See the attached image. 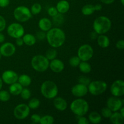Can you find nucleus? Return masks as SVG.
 Here are the masks:
<instances>
[{
  "label": "nucleus",
  "mask_w": 124,
  "mask_h": 124,
  "mask_svg": "<svg viewBox=\"0 0 124 124\" xmlns=\"http://www.w3.org/2000/svg\"><path fill=\"white\" fill-rule=\"evenodd\" d=\"M46 38L48 44L53 48H58L62 46L65 41V34L62 30L58 27L50 29L46 33Z\"/></svg>",
  "instance_id": "nucleus-1"
},
{
  "label": "nucleus",
  "mask_w": 124,
  "mask_h": 124,
  "mask_svg": "<svg viewBox=\"0 0 124 124\" xmlns=\"http://www.w3.org/2000/svg\"><path fill=\"white\" fill-rule=\"evenodd\" d=\"M111 27V21L108 17L101 16L98 17L93 24V30L98 35H103L107 33Z\"/></svg>",
  "instance_id": "nucleus-2"
},
{
  "label": "nucleus",
  "mask_w": 124,
  "mask_h": 124,
  "mask_svg": "<svg viewBox=\"0 0 124 124\" xmlns=\"http://www.w3.org/2000/svg\"><path fill=\"white\" fill-rule=\"evenodd\" d=\"M41 93L42 96L47 99H54L58 95V88L54 82L46 81L41 85Z\"/></svg>",
  "instance_id": "nucleus-3"
},
{
  "label": "nucleus",
  "mask_w": 124,
  "mask_h": 124,
  "mask_svg": "<svg viewBox=\"0 0 124 124\" xmlns=\"http://www.w3.org/2000/svg\"><path fill=\"white\" fill-rule=\"evenodd\" d=\"M70 110L78 116L85 115L89 110V105L83 99H77L73 101L70 105Z\"/></svg>",
  "instance_id": "nucleus-4"
},
{
  "label": "nucleus",
  "mask_w": 124,
  "mask_h": 124,
  "mask_svg": "<svg viewBox=\"0 0 124 124\" xmlns=\"http://www.w3.org/2000/svg\"><path fill=\"white\" fill-rule=\"evenodd\" d=\"M31 65L35 71L38 72H44L49 67V61L45 56L38 54L32 58Z\"/></svg>",
  "instance_id": "nucleus-5"
},
{
  "label": "nucleus",
  "mask_w": 124,
  "mask_h": 124,
  "mask_svg": "<svg viewBox=\"0 0 124 124\" xmlns=\"http://www.w3.org/2000/svg\"><path fill=\"white\" fill-rule=\"evenodd\" d=\"M88 92L93 96H99L102 94L107 88V84L103 81H94L88 85Z\"/></svg>",
  "instance_id": "nucleus-6"
},
{
  "label": "nucleus",
  "mask_w": 124,
  "mask_h": 124,
  "mask_svg": "<svg viewBox=\"0 0 124 124\" xmlns=\"http://www.w3.org/2000/svg\"><path fill=\"white\" fill-rule=\"evenodd\" d=\"M13 16L18 21L23 23L29 21L31 18L32 14L29 8L25 6H21L15 9Z\"/></svg>",
  "instance_id": "nucleus-7"
},
{
  "label": "nucleus",
  "mask_w": 124,
  "mask_h": 124,
  "mask_svg": "<svg viewBox=\"0 0 124 124\" xmlns=\"http://www.w3.org/2000/svg\"><path fill=\"white\" fill-rule=\"evenodd\" d=\"M94 54L93 48L89 44H84L78 50V56L81 61H88L92 59Z\"/></svg>",
  "instance_id": "nucleus-8"
},
{
  "label": "nucleus",
  "mask_w": 124,
  "mask_h": 124,
  "mask_svg": "<svg viewBox=\"0 0 124 124\" xmlns=\"http://www.w3.org/2000/svg\"><path fill=\"white\" fill-rule=\"evenodd\" d=\"M7 31L10 37L15 39L23 37L24 35V27L19 23H12L10 24L7 27Z\"/></svg>",
  "instance_id": "nucleus-9"
},
{
  "label": "nucleus",
  "mask_w": 124,
  "mask_h": 124,
  "mask_svg": "<svg viewBox=\"0 0 124 124\" xmlns=\"http://www.w3.org/2000/svg\"><path fill=\"white\" fill-rule=\"evenodd\" d=\"M13 114L18 119H24L30 114V108L26 104H20L15 108Z\"/></svg>",
  "instance_id": "nucleus-10"
},
{
  "label": "nucleus",
  "mask_w": 124,
  "mask_h": 124,
  "mask_svg": "<svg viewBox=\"0 0 124 124\" xmlns=\"http://www.w3.org/2000/svg\"><path fill=\"white\" fill-rule=\"evenodd\" d=\"M110 92L112 95L116 97H121L124 94V82L122 80L115 81L111 84Z\"/></svg>",
  "instance_id": "nucleus-11"
},
{
  "label": "nucleus",
  "mask_w": 124,
  "mask_h": 124,
  "mask_svg": "<svg viewBox=\"0 0 124 124\" xmlns=\"http://www.w3.org/2000/svg\"><path fill=\"white\" fill-rule=\"evenodd\" d=\"M124 101L120 99L119 97L113 96L108 98L107 101V106L113 112L117 111L123 106Z\"/></svg>",
  "instance_id": "nucleus-12"
},
{
  "label": "nucleus",
  "mask_w": 124,
  "mask_h": 124,
  "mask_svg": "<svg viewBox=\"0 0 124 124\" xmlns=\"http://www.w3.org/2000/svg\"><path fill=\"white\" fill-rule=\"evenodd\" d=\"M1 79L2 82L6 83V84L10 85L18 81V75L15 71L13 70H6L2 74Z\"/></svg>",
  "instance_id": "nucleus-13"
},
{
  "label": "nucleus",
  "mask_w": 124,
  "mask_h": 124,
  "mask_svg": "<svg viewBox=\"0 0 124 124\" xmlns=\"http://www.w3.org/2000/svg\"><path fill=\"white\" fill-rule=\"evenodd\" d=\"M16 52V47L11 42L4 43L0 47V53L4 57L12 56Z\"/></svg>",
  "instance_id": "nucleus-14"
},
{
  "label": "nucleus",
  "mask_w": 124,
  "mask_h": 124,
  "mask_svg": "<svg viewBox=\"0 0 124 124\" xmlns=\"http://www.w3.org/2000/svg\"><path fill=\"white\" fill-rule=\"evenodd\" d=\"M88 93V87L82 84H78L73 87L71 93L73 95L78 98L85 96Z\"/></svg>",
  "instance_id": "nucleus-15"
},
{
  "label": "nucleus",
  "mask_w": 124,
  "mask_h": 124,
  "mask_svg": "<svg viewBox=\"0 0 124 124\" xmlns=\"http://www.w3.org/2000/svg\"><path fill=\"white\" fill-rule=\"evenodd\" d=\"M49 67L54 73H61L64 69V64L61 60L58 59H54L49 62Z\"/></svg>",
  "instance_id": "nucleus-16"
},
{
  "label": "nucleus",
  "mask_w": 124,
  "mask_h": 124,
  "mask_svg": "<svg viewBox=\"0 0 124 124\" xmlns=\"http://www.w3.org/2000/svg\"><path fill=\"white\" fill-rule=\"evenodd\" d=\"M53 105L55 108L61 111H65L67 108V102L64 98L61 97H58V98L55 97L54 98Z\"/></svg>",
  "instance_id": "nucleus-17"
},
{
  "label": "nucleus",
  "mask_w": 124,
  "mask_h": 124,
  "mask_svg": "<svg viewBox=\"0 0 124 124\" xmlns=\"http://www.w3.org/2000/svg\"><path fill=\"white\" fill-rule=\"evenodd\" d=\"M56 8L58 13L64 14L67 13L70 9V4L66 0H61L57 3Z\"/></svg>",
  "instance_id": "nucleus-18"
},
{
  "label": "nucleus",
  "mask_w": 124,
  "mask_h": 124,
  "mask_svg": "<svg viewBox=\"0 0 124 124\" xmlns=\"http://www.w3.org/2000/svg\"><path fill=\"white\" fill-rule=\"evenodd\" d=\"M38 25L40 30L46 32L52 29V21L48 18H43L39 21Z\"/></svg>",
  "instance_id": "nucleus-19"
},
{
  "label": "nucleus",
  "mask_w": 124,
  "mask_h": 124,
  "mask_svg": "<svg viewBox=\"0 0 124 124\" xmlns=\"http://www.w3.org/2000/svg\"><path fill=\"white\" fill-rule=\"evenodd\" d=\"M97 42L99 47L102 48H107L110 46V39L108 37L104 34L99 35L97 38Z\"/></svg>",
  "instance_id": "nucleus-20"
},
{
  "label": "nucleus",
  "mask_w": 124,
  "mask_h": 124,
  "mask_svg": "<svg viewBox=\"0 0 124 124\" xmlns=\"http://www.w3.org/2000/svg\"><path fill=\"white\" fill-rule=\"evenodd\" d=\"M23 87L19 83V82H15V83L10 84L9 87V92L10 94L14 96L19 95L23 90Z\"/></svg>",
  "instance_id": "nucleus-21"
},
{
  "label": "nucleus",
  "mask_w": 124,
  "mask_h": 124,
  "mask_svg": "<svg viewBox=\"0 0 124 124\" xmlns=\"http://www.w3.org/2000/svg\"><path fill=\"white\" fill-rule=\"evenodd\" d=\"M18 81L23 87H27L31 84V79L29 75L23 74L18 76Z\"/></svg>",
  "instance_id": "nucleus-22"
},
{
  "label": "nucleus",
  "mask_w": 124,
  "mask_h": 124,
  "mask_svg": "<svg viewBox=\"0 0 124 124\" xmlns=\"http://www.w3.org/2000/svg\"><path fill=\"white\" fill-rule=\"evenodd\" d=\"M110 121L113 124H122L124 122V117L119 112L115 111L112 113L110 117Z\"/></svg>",
  "instance_id": "nucleus-23"
},
{
  "label": "nucleus",
  "mask_w": 124,
  "mask_h": 124,
  "mask_svg": "<svg viewBox=\"0 0 124 124\" xmlns=\"http://www.w3.org/2000/svg\"><path fill=\"white\" fill-rule=\"evenodd\" d=\"M23 40L24 44L28 46H32L36 43V38L31 34H26L23 36Z\"/></svg>",
  "instance_id": "nucleus-24"
},
{
  "label": "nucleus",
  "mask_w": 124,
  "mask_h": 124,
  "mask_svg": "<svg viewBox=\"0 0 124 124\" xmlns=\"http://www.w3.org/2000/svg\"><path fill=\"white\" fill-rule=\"evenodd\" d=\"M88 121L94 124H99L102 121V116L99 113L93 111L88 115Z\"/></svg>",
  "instance_id": "nucleus-25"
},
{
  "label": "nucleus",
  "mask_w": 124,
  "mask_h": 124,
  "mask_svg": "<svg viewBox=\"0 0 124 124\" xmlns=\"http://www.w3.org/2000/svg\"><path fill=\"white\" fill-rule=\"evenodd\" d=\"M79 69L81 72L83 73H89L92 70V67L89 63L87 61H82L79 63L78 65Z\"/></svg>",
  "instance_id": "nucleus-26"
},
{
  "label": "nucleus",
  "mask_w": 124,
  "mask_h": 124,
  "mask_svg": "<svg viewBox=\"0 0 124 124\" xmlns=\"http://www.w3.org/2000/svg\"><path fill=\"white\" fill-rule=\"evenodd\" d=\"M82 13L85 16H89L93 14L94 12L95 11L94 9V5L92 4H86L82 7Z\"/></svg>",
  "instance_id": "nucleus-27"
},
{
  "label": "nucleus",
  "mask_w": 124,
  "mask_h": 124,
  "mask_svg": "<svg viewBox=\"0 0 124 124\" xmlns=\"http://www.w3.org/2000/svg\"><path fill=\"white\" fill-rule=\"evenodd\" d=\"M57 54H58V53H57V51L55 49L50 48V49L48 50L47 51L45 56L47 58V59L48 61H52L56 58Z\"/></svg>",
  "instance_id": "nucleus-28"
},
{
  "label": "nucleus",
  "mask_w": 124,
  "mask_h": 124,
  "mask_svg": "<svg viewBox=\"0 0 124 124\" xmlns=\"http://www.w3.org/2000/svg\"><path fill=\"white\" fill-rule=\"evenodd\" d=\"M54 118L50 115H46V116L41 117L39 123L41 124H52L54 123Z\"/></svg>",
  "instance_id": "nucleus-29"
},
{
  "label": "nucleus",
  "mask_w": 124,
  "mask_h": 124,
  "mask_svg": "<svg viewBox=\"0 0 124 124\" xmlns=\"http://www.w3.org/2000/svg\"><path fill=\"white\" fill-rule=\"evenodd\" d=\"M28 106L30 108V109H35L38 108L40 105V101L37 98H32L30 100L28 104Z\"/></svg>",
  "instance_id": "nucleus-30"
},
{
  "label": "nucleus",
  "mask_w": 124,
  "mask_h": 124,
  "mask_svg": "<svg viewBox=\"0 0 124 124\" xmlns=\"http://www.w3.org/2000/svg\"><path fill=\"white\" fill-rule=\"evenodd\" d=\"M42 10V6L39 3H35L31 6L30 12L32 15H38Z\"/></svg>",
  "instance_id": "nucleus-31"
},
{
  "label": "nucleus",
  "mask_w": 124,
  "mask_h": 124,
  "mask_svg": "<svg viewBox=\"0 0 124 124\" xmlns=\"http://www.w3.org/2000/svg\"><path fill=\"white\" fill-rule=\"evenodd\" d=\"M53 23L55 25H60L64 23V16H63L62 14L61 13H58L56 15H55L53 17Z\"/></svg>",
  "instance_id": "nucleus-32"
},
{
  "label": "nucleus",
  "mask_w": 124,
  "mask_h": 124,
  "mask_svg": "<svg viewBox=\"0 0 124 124\" xmlns=\"http://www.w3.org/2000/svg\"><path fill=\"white\" fill-rule=\"evenodd\" d=\"M10 98V93L6 90H0V101L7 102Z\"/></svg>",
  "instance_id": "nucleus-33"
},
{
  "label": "nucleus",
  "mask_w": 124,
  "mask_h": 124,
  "mask_svg": "<svg viewBox=\"0 0 124 124\" xmlns=\"http://www.w3.org/2000/svg\"><path fill=\"white\" fill-rule=\"evenodd\" d=\"M19 95L21 96L22 99H23L24 100H28L31 97V92H30V90L27 88H23Z\"/></svg>",
  "instance_id": "nucleus-34"
},
{
  "label": "nucleus",
  "mask_w": 124,
  "mask_h": 124,
  "mask_svg": "<svg viewBox=\"0 0 124 124\" xmlns=\"http://www.w3.org/2000/svg\"><path fill=\"white\" fill-rule=\"evenodd\" d=\"M81 61V59L78 56H74L69 59V64L73 67H77Z\"/></svg>",
  "instance_id": "nucleus-35"
},
{
  "label": "nucleus",
  "mask_w": 124,
  "mask_h": 124,
  "mask_svg": "<svg viewBox=\"0 0 124 124\" xmlns=\"http://www.w3.org/2000/svg\"><path fill=\"white\" fill-rule=\"evenodd\" d=\"M113 111L110 110V108L107 107H104L101 110V114L103 117L105 118H110L111 115H112Z\"/></svg>",
  "instance_id": "nucleus-36"
},
{
  "label": "nucleus",
  "mask_w": 124,
  "mask_h": 124,
  "mask_svg": "<svg viewBox=\"0 0 124 124\" xmlns=\"http://www.w3.org/2000/svg\"><path fill=\"white\" fill-rule=\"evenodd\" d=\"M79 83L80 84H82L85 85L87 86L88 84H90V79L86 77V76H80L79 78Z\"/></svg>",
  "instance_id": "nucleus-37"
},
{
  "label": "nucleus",
  "mask_w": 124,
  "mask_h": 124,
  "mask_svg": "<svg viewBox=\"0 0 124 124\" xmlns=\"http://www.w3.org/2000/svg\"><path fill=\"white\" fill-rule=\"evenodd\" d=\"M47 12H48V14L52 17L54 16L58 13V10L55 7H50V8H48Z\"/></svg>",
  "instance_id": "nucleus-38"
},
{
  "label": "nucleus",
  "mask_w": 124,
  "mask_h": 124,
  "mask_svg": "<svg viewBox=\"0 0 124 124\" xmlns=\"http://www.w3.org/2000/svg\"><path fill=\"white\" fill-rule=\"evenodd\" d=\"M6 27V21L2 16L0 15V32L3 31Z\"/></svg>",
  "instance_id": "nucleus-39"
},
{
  "label": "nucleus",
  "mask_w": 124,
  "mask_h": 124,
  "mask_svg": "<svg viewBox=\"0 0 124 124\" xmlns=\"http://www.w3.org/2000/svg\"><path fill=\"white\" fill-rule=\"evenodd\" d=\"M30 119H31V121L33 123H39L40 119H41V116L39 115H37V114H33V115H31Z\"/></svg>",
  "instance_id": "nucleus-40"
},
{
  "label": "nucleus",
  "mask_w": 124,
  "mask_h": 124,
  "mask_svg": "<svg viewBox=\"0 0 124 124\" xmlns=\"http://www.w3.org/2000/svg\"><path fill=\"white\" fill-rule=\"evenodd\" d=\"M36 38H37L39 40H44L46 38V33L45 31H42V30L38 31Z\"/></svg>",
  "instance_id": "nucleus-41"
},
{
  "label": "nucleus",
  "mask_w": 124,
  "mask_h": 124,
  "mask_svg": "<svg viewBox=\"0 0 124 124\" xmlns=\"http://www.w3.org/2000/svg\"><path fill=\"white\" fill-rule=\"evenodd\" d=\"M78 123V124H88L90 123V122L85 117H84V116H79Z\"/></svg>",
  "instance_id": "nucleus-42"
},
{
  "label": "nucleus",
  "mask_w": 124,
  "mask_h": 124,
  "mask_svg": "<svg viewBox=\"0 0 124 124\" xmlns=\"http://www.w3.org/2000/svg\"><path fill=\"white\" fill-rule=\"evenodd\" d=\"M116 48L119 50H123L124 48V41L123 39L119 40L116 44Z\"/></svg>",
  "instance_id": "nucleus-43"
},
{
  "label": "nucleus",
  "mask_w": 124,
  "mask_h": 124,
  "mask_svg": "<svg viewBox=\"0 0 124 124\" xmlns=\"http://www.w3.org/2000/svg\"><path fill=\"white\" fill-rule=\"evenodd\" d=\"M10 0H0V7H6L8 6Z\"/></svg>",
  "instance_id": "nucleus-44"
},
{
  "label": "nucleus",
  "mask_w": 124,
  "mask_h": 124,
  "mask_svg": "<svg viewBox=\"0 0 124 124\" xmlns=\"http://www.w3.org/2000/svg\"><path fill=\"white\" fill-rule=\"evenodd\" d=\"M16 44L18 46H22L24 44V42H23V40L22 38H16Z\"/></svg>",
  "instance_id": "nucleus-45"
},
{
  "label": "nucleus",
  "mask_w": 124,
  "mask_h": 124,
  "mask_svg": "<svg viewBox=\"0 0 124 124\" xmlns=\"http://www.w3.org/2000/svg\"><path fill=\"white\" fill-rule=\"evenodd\" d=\"M98 34L96 32H95V31H92V33H91L90 34V38L92 39H97V38H98Z\"/></svg>",
  "instance_id": "nucleus-46"
},
{
  "label": "nucleus",
  "mask_w": 124,
  "mask_h": 124,
  "mask_svg": "<svg viewBox=\"0 0 124 124\" xmlns=\"http://www.w3.org/2000/svg\"><path fill=\"white\" fill-rule=\"evenodd\" d=\"M100 1L105 4H111L115 0H100Z\"/></svg>",
  "instance_id": "nucleus-47"
},
{
  "label": "nucleus",
  "mask_w": 124,
  "mask_h": 124,
  "mask_svg": "<svg viewBox=\"0 0 124 124\" xmlns=\"http://www.w3.org/2000/svg\"><path fill=\"white\" fill-rule=\"evenodd\" d=\"M94 6V9H95V11H99L101 10L102 8V6L101 4H96Z\"/></svg>",
  "instance_id": "nucleus-48"
},
{
  "label": "nucleus",
  "mask_w": 124,
  "mask_h": 124,
  "mask_svg": "<svg viewBox=\"0 0 124 124\" xmlns=\"http://www.w3.org/2000/svg\"><path fill=\"white\" fill-rule=\"evenodd\" d=\"M5 41V36L2 33L0 32V43H2Z\"/></svg>",
  "instance_id": "nucleus-49"
},
{
  "label": "nucleus",
  "mask_w": 124,
  "mask_h": 124,
  "mask_svg": "<svg viewBox=\"0 0 124 124\" xmlns=\"http://www.w3.org/2000/svg\"><path fill=\"white\" fill-rule=\"evenodd\" d=\"M119 113L121 114V115H122V116H123L124 117V107L123 106H122V107L119 109Z\"/></svg>",
  "instance_id": "nucleus-50"
},
{
  "label": "nucleus",
  "mask_w": 124,
  "mask_h": 124,
  "mask_svg": "<svg viewBox=\"0 0 124 124\" xmlns=\"http://www.w3.org/2000/svg\"><path fill=\"white\" fill-rule=\"evenodd\" d=\"M2 79L0 78V90H1V88H2Z\"/></svg>",
  "instance_id": "nucleus-51"
},
{
  "label": "nucleus",
  "mask_w": 124,
  "mask_h": 124,
  "mask_svg": "<svg viewBox=\"0 0 124 124\" xmlns=\"http://www.w3.org/2000/svg\"><path fill=\"white\" fill-rule=\"evenodd\" d=\"M121 4H122V6H124V0H121Z\"/></svg>",
  "instance_id": "nucleus-52"
},
{
  "label": "nucleus",
  "mask_w": 124,
  "mask_h": 124,
  "mask_svg": "<svg viewBox=\"0 0 124 124\" xmlns=\"http://www.w3.org/2000/svg\"><path fill=\"white\" fill-rule=\"evenodd\" d=\"M1 57H2V55H1V53H0V59H1Z\"/></svg>",
  "instance_id": "nucleus-53"
}]
</instances>
